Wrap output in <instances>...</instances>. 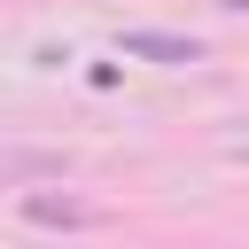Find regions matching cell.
<instances>
[{"label":"cell","mask_w":249,"mask_h":249,"mask_svg":"<svg viewBox=\"0 0 249 249\" xmlns=\"http://www.w3.org/2000/svg\"><path fill=\"white\" fill-rule=\"evenodd\" d=\"M218 8H233V16H249V0H218Z\"/></svg>","instance_id":"cell-4"},{"label":"cell","mask_w":249,"mask_h":249,"mask_svg":"<svg viewBox=\"0 0 249 249\" xmlns=\"http://www.w3.org/2000/svg\"><path fill=\"white\" fill-rule=\"evenodd\" d=\"M23 218L31 226H93V202H78V195H23Z\"/></svg>","instance_id":"cell-2"},{"label":"cell","mask_w":249,"mask_h":249,"mask_svg":"<svg viewBox=\"0 0 249 249\" xmlns=\"http://www.w3.org/2000/svg\"><path fill=\"white\" fill-rule=\"evenodd\" d=\"M23 179H62V156H39V148H8V187Z\"/></svg>","instance_id":"cell-3"},{"label":"cell","mask_w":249,"mask_h":249,"mask_svg":"<svg viewBox=\"0 0 249 249\" xmlns=\"http://www.w3.org/2000/svg\"><path fill=\"white\" fill-rule=\"evenodd\" d=\"M132 62H163V70H187V62H202V39H187V31H124L117 39Z\"/></svg>","instance_id":"cell-1"}]
</instances>
